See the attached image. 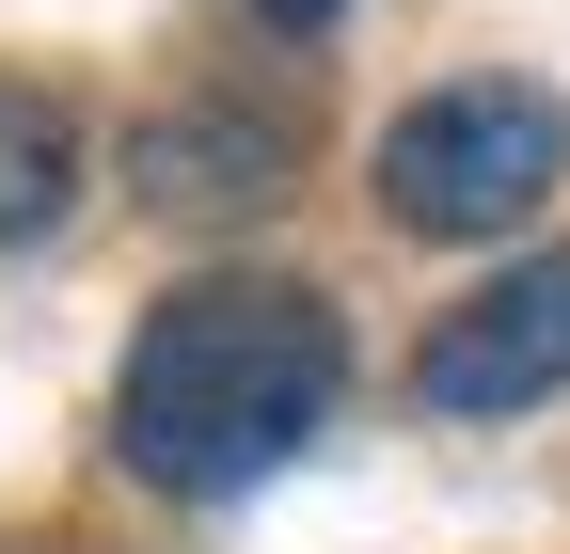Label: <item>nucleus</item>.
Wrapping results in <instances>:
<instances>
[{"instance_id":"nucleus-1","label":"nucleus","mask_w":570,"mask_h":554,"mask_svg":"<svg viewBox=\"0 0 570 554\" xmlns=\"http://www.w3.org/2000/svg\"><path fill=\"white\" fill-rule=\"evenodd\" d=\"M348 396V317L285 269H206L127 333L111 380V459L142 492H254L269 459H302Z\"/></svg>"},{"instance_id":"nucleus-2","label":"nucleus","mask_w":570,"mask_h":554,"mask_svg":"<svg viewBox=\"0 0 570 554\" xmlns=\"http://www.w3.org/2000/svg\"><path fill=\"white\" fill-rule=\"evenodd\" d=\"M570 175V111L539 80H444L381 127V222L396 238H523Z\"/></svg>"},{"instance_id":"nucleus-3","label":"nucleus","mask_w":570,"mask_h":554,"mask_svg":"<svg viewBox=\"0 0 570 554\" xmlns=\"http://www.w3.org/2000/svg\"><path fill=\"white\" fill-rule=\"evenodd\" d=\"M554 380H570V254L491 269V286L444 301L428 349H412V396H428V412H539Z\"/></svg>"},{"instance_id":"nucleus-4","label":"nucleus","mask_w":570,"mask_h":554,"mask_svg":"<svg viewBox=\"0 0 570 554\" xmlns=\"http://www.w3.org/2000/svg\"><path fill=\"white\" fill-rule=\"evenodd\" d=\"M285 175H302V127L269 96H175L127 127V190L159 222H254V206H285Z\"/></svg>"},{"instance_id":"nucleus-5","label":"nucleus","mask_w":570,"mask_h":554,"mask_svg":"<svg viewBox=\"0 0 570 554\" xmlns=\"http://www.w3.org/2000/svg\"><path fill=\"white\" fill-rule=\"evenodd\" d=\"M63 190H80V127H63V96L0 80V238H48Z\"/></svg>"},{"instance_id":"nucleus-6","label":"nucleus","mask_w":570,"mask_h":554,"mask_svg":"<svg viewBox=\"0 0 570 554\" xmlns=\"http://www.w3.org/2000/svg\"><path fill=\"white\" fill-rule=\"evenodd\" d=\"M254 17H269V32H333L348 0H254Z\"/></svg>"},{"instance_id":"nucleus-7","label":"nucleus","mask_w":570,"mask_h":554,"mask_svg":"<svg viewBox=\"0 0 570 554\" xmlns=\"http://www.w3.org/2000/svg\"><path fill=\"white\" fill-rule=\"evenodd\" d=\"M0 554H17V538H0Z\"/></svg>"}]
</instances>
